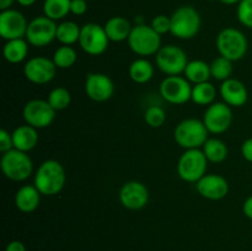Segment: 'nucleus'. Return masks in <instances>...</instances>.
<instances>
[{
  "instance_id": "f257e3e1",
  "label": "nucleus",
  "mask_w": 252,
  "mask_h": 251,
  "mask_svg": "<svg viewBox=\"0 0 252 251\" xmlns=\"http://www.w3.org/2000/svg\"><path fill=\"white\" fill-rule=\"evenodd\" d=\"M66 182L63 165L54 159L42 162L33 177V185L42 196H56L64 188Z\"/></svg>"
},
{
  "instance_id": "f03ea898",
  "label": "nucleus",
  "mask_w": 252,
  "mask_h": 251,
  "mask_svg": "<svg viewBox=\"0 0 252 251\" xmlns=\"http://www.w3.org/2000/svg\"><path fill=\"white\" fill-rule=\"evenodd\" d=\"M208 129L203 121L197 118H186L176 126L174 130L175 142L187 149H201L208 139Z\"/></svg>"
},
{
  "instance_id": "7ed1b4c3",
  "label": "nucleus",
  "mask_w": 252,
  "mask_h": 251,
  "mask_svg": "<svg viewBox=\"0 0 252 251\" xmlns=\"http://www.w3.org/2000/svg\"><path fill=\"white\" fill-rule=\"evenodd\" d=\"M128 46L139 57L155 56L161 48V36L150 25H135L128 37Z\"/></svg>"
},
{
  "instance_id": "20e7f679",
  "label": "nucleus",
  "mask_w": 252,
  "mask_h": 251,
  "mask_svg": "<svg viewBox=\"0 0 252 251\" xmlns=\"http://www.w3.org/2000/svg\"><path fill=\"white\" fill-rule=\"evenodd\" d=\"M0 167L6 179L15 182H21L29 179L33 171V162L27 153L11 149L2 153Z\"/></svg>"
},
{
  "instance_id": "39448f33",
  "label": "nucleus",
  "mask_w": 252,
  "mask_h": 251,
  "mask_svg": "<svg viewBox=\"0 0 252 251\" xmlns=\"http://www.w3.org/2000/svg\"><path fill=\"white\" fill-rule=\"evenodd\" d=\"M217 49L219 54L231 62L243 59L249 49V42L245 34L238 29L226 27L217 36Z\"/></svg>"
},
{
  "instance_id": "423d86ee",
  "label": "nucleus",
  "mask_w": 252,
  "mask_h": 251,
  "mask_svg": "<svg viewBox=\"0 0 252 251\" xmlns=\"http://www.w3.org/2000/svg\"><path fill=\"white\" fill-rule=\"evenodd\" d=\"M171 31L170 33L179 39H191L197 36L202 26L199 12L192 6H181L170 16Z\"/></svg>"
},
{
  "instance_id": "0eeeda50",
  "label": "nucleus",
  "mask_w": 252,
  "mask_h": 251,
  "mask_svg": "<svg viewBox=\"0 0 252 251\" xmlns=\"http://www.w3.org/2000/svg\"><path fill=\"white\" fill-rule=\"evenodd\" d=\"M208 160L202 149H187L177 161V174L184 181L196 184L207 174Z\"/></svg>"
},
{
  "instance_id": "6e6552de",
  "label": "nucleus",
  "mask_w": 252,
  "mask_h": 251,
  "mask_svg": "<svg viewBox=\"0 0 252 251\" xmlns=\"http://www.w3.org/2000/svg\"><path fill=\"white\" fill-rule=\"evenodd\" d=\"M189 62L186 52L175 44L162 46L155 54V63L158 68L167 76L180 75L184 73Z\"/></svg>"
},
{
  "instance_id": "1a4fd4ad",
  "label": "nucleus",
  "mask_w": 252,
  "mask_h": 251,
  "mask_svg": "<svg viewBox=\"0 0 252 251\" xmlns=\"http://www.w3.org/2000/svg\"><path fill=\"white\" fill-rule=\"evenodd\" d=\"M110 38L105 31V27L95 22H89L81 26L79 44L81 49L89 56H101L105 53L110 44Z\"/></svg>"
},
{
  "instance_id": "9d476101",
  "label": "nucleus",
  "mask_w": 252,
  "mask_h": 251,
  "mask_svg": "<svg viewBox=\"0 0 252 251\" xmlns=\"http://www.w3.org/2000/svg\"><path fill=\"white\" fill-rule=\"evenodd\" d=\"M57 27L56 21L47 16H37L29 22L26 31V41L31 46L41 48L51 44L54 39H57Z\"/></svg>"
},
{
  "instance_id": "9b49d317",
  "label": "nucleus",
  "mask_w": 252,
  "mask_h": 251,
  "mask_svg": "<svg viewBox=\"0 0 252 251\" xmlns=\"http://www.w3.org/2000/svg\"><path fill=\"white\" fill-rule=\"evenodd\" d=\"M160 95L171 105H184L191 100L192 85L185 76H166L160 83Z\"/></svg>"
},
{
  "instance_id": "f8f14e48",
  "label": "nucleus",
  "mask_w": 252,
  "mask_h": 251,
  "mask_svg": "<svg viewBox=\"0 0 252 251\" xmlns=\"http://www.w3.org/2000/svg\"><path fill=\"white\" fill-rule=\"evenodd\" d=\"M57 111L49 105L47 100L33 98L30 100L22 110V116L26 125L32 126L36 129L47 128L53 123Z\"/></svg>"
},
{
  "instance_id": "ddd939ff",
  "label": "nucleus",
  "mask_w": 252,
  "mask_h": 251,
  "mask_svg": "<svg viewBox=\"0 0 252 251\" xmlns=\"http://www.w3.org/2000/svg\"><path fill=\"white\" fill-rule=\"evenodd\" d=\"M202 121L209 133L221 134L230 128L233 122V111L225 102H214L207 107Z\"/></svg>"
},
{
  "instance_id": "4468645a",
  "label": "nucleus",
  "mask_w": 252,
  "mask_h": 251,
  "mask_svg": "<svg viewBox=\"0 0 252 251\" xmlns=\"http://www.w3.org/2000/svg\"><path fill=\"white\" fill-rule=\"evenodd\" d=\"M57 66L52 59L47 57H32L26 62L24 66V75L30 83L37 85H44L54 79Z\"/></svg>"
},
{
  "instance_id": "2eb2a0df",
  "label": "nucleus",
  "mask_w": 252,
  "mask_h": 251,
  "mask_svg": "<svg viewBox=\"0 0 252 251\" xmlns=\"http://www.w3.org/2000/svg\"><path fill=\"white\" fill-rule=\"evenodd\" d=\"M29 22L20 11L14 9L0 12V36L6 41L26 37Z\"/></svg>"
},
{
  "instance_id": "dca6fc26",
  "label": "nucleus",
  "mask_w": 252,
  "mask_h": 251,
  "mask_svg": "<svg viewBox=\"0 0 252 251\" xmlns=\"http://www.w3.org/2000/svg\"><path fill=\"white\" fill-rule=\"evenodd\" d=\"M85 94L95 102H105L113 96L115 84L112 79L102 73H90L85 79Z\"/></svg>"
},
{
  "instance_id": "f3484780",
  "label": "nucleus",
  "mask_w": 252,
  "mask_h": 251,
  "mask_svg": "<svg viewBox=\"0 0 252 251\" xmlns=\"http://www.w3.org/2000/svg\"><path fill=\"white\" fill-rule=\"evenodd\" d=\"M118 198L125 208L129 211H139L149 202V191L143 182L128 181L121 187Z\"/></svg>"
},
{
  "instance_id": "a211bd4d",
  "label": "nucleus",
  "mask_w": 252,
  "mask_h": 251,
  "mask_svg": "<svg viewBox=\"0 0 252 251\" xmlns=\"http://www.w3.org/2000/svg\"><path fill=\"white\" fill-rule=\"evenodd\" d=\"M196 189L203 198L209 201H220L229 193V182L221 175L206 174L198 182Z\"/></svg>"
},
{
  "instance_id": "6ab92c4d",
  "label": "nucleus",
  "mask_w": 252,
  "mask_h": 251,
  "mask_svg": "<svg viewBox=\"0 0 252 251\" xmlns=\"http://www.w3.org/2000/svg\"><path fill=\"white\" fill-rule=\"evenodd\" d=\"M223 102L230 107H241L248 102L249 93L245 84L235 78H230L223 81L219 89Z\"/></svg>"
},
{
  "instance_id": "aec40b11",
  "label": "nucleus",
  "mask_w": 252,
  "mask_h": 251,
  "mask_svg": "<svg viewBox=\"0 0 252 251\" xmlns=\"http://www.w3.org/2000/svg\"><path fill=\"white\" fill-rule=\"evenodd\" d=\"M41 196V192L34 185H25L16 191L15 206L22 213H32L38 208Z\"/></svg>"
},
{
  "instance_id": "412c9836",
  "label": "nucleus",
  "mask_w": 252,
  "mask_h": 251,
  "mask_svg": "<svg viewBox=\"0 0 252 251\" xmlns=\"http://www.w3.org/2000/svg\"><path fill=\"white\" fill-rule=\"evenodd\" d=\"M12 134V143L14 148L21 152H30L34 149L38 143V132L34 127L29 125L19 126L14 129Z\"/></svg>"
},
{
  "instance_id": "4be33fe9",
  "label": "nucleus",
  "mask_w": 252,
  "mask_h": 251,
  "mask_svg": "<svg viewBox=\"0 0 252 251\" xmlns=\"http://www.w3.org/2000/svg\"><path fill=\"white\" fill-rule=\"evenodd\" d=\"M105 31L112 42H123L128 39L132 32V25L126 17L113 16L105 24Z\"/></svg>"
},
{
  "instance_id": "5701e85b",
  "label": "nucleus",
  "mask_w": 252,
  "mask_h": 251,
  "mask_svg": "<svg viewBox=\"0 0 252 251\" xmlns=\"http://www.w3.org/2000/svg\"><path fill=\"white\" fill-rule=\"evenodd\" d=\"M184 74L185 78L191 84H194V85L196 84L206 83V81H209V79L212 78L211 64H208L204 61H201V59L189 61Z\"/></svg>"
},
{
  "instance_id": "b1692460",
  "label": "nucleus",
  "mask_w": 252,
  "mask_h": 251,
  "mask_svg": "<svg viewBox=\"0 0 252 251\" xmlns=\"http://www.w3.org/2000/svg\"><path fill=\"white\" fill-rule=\"evenodd\" d=\"M5 61L11 64H19L26 59L29 54V42L24 38L6 41L2 48Z\"/></svg>"
},
{
  "instance_id": "393cba45",
  "label": "nucleus",
  "mask_w": 252,
  "mask_h": 251,
  "mask_svg": "<svg viewBox=\"0 0 252 251\" xmlns=\"http://www.w3.org/2000/svg\"><path fill=\"white\" fill-rule=\"evenodd\" d=\"M129 78L137 84H147L154 76V66L148 59L138 58L128 68Z\"/></svg>"
},
{
  "instance_id": "a878e982",
  "label": "nucleus",
  "mask_w": 252,
  "mask_h": 251,
  "mask_svg": "<svg viewBox=\"0 0 252 251\" xmlns=\"http://www.w3.org/2000/svg\"><path fill=\"white\" fill-rule=\"evenodd\" d=\"M202 152L206 155L208 162L219 164L228 157L229 150L225 143L219 138H208L202 147Z\"/></svg>"
},
{
  "instance_id": "bb28decb",
  "label": "nucleus",
  "mask_w": 252,
  "mask_h": 251,
  "mask_svg": "<svg viewBox=\"0 0 252 251\" xmlns=\"http://www.w3.org/2000/svg\"><path fill=\"white\" fill-rule=\"evenodd\" d=\"M217 96V89L209 81L196 84L192 86L191 101L198 106H209L214 103Z\"/></svg>"
},
{
  "instance_id": "cd10ccee",
  "label": "nucleus",
  "mask_w": 252,
  "mask_h": 251,
  "mask_svg": "<svg viewBox=\"0 0 252 251\" xmlns=\"http://www.w3.org/2000/svg\"><path fill=\"white\" fill-rule=\"evenodd\" d=\"M81 27L74 21H63L57 27V41L63 46H73L79 42Z\"/></svg>"
},
{
  "instance_id": "c85d7f7f",
  "label": "nucleus",
  "mask_w": 252,
  "mask_h": 251,
  "mask_svg": "<svg viewBox=\"0 0 252 251\" xmlns=\"http://www.w3.org/2000/svg\"><path fill=\"white\" fill-rule=\"evenodd\" d=\"M70 4L71 0H44V16L49 17L53 21L63 20L70 12Z\"/></svg>"
},
{
  "instance_id": "c756f323",
  "label": "nucleus",
  "mask_w": 252,
  "mask_h": 251,
  "mask_svg": "<svg viewBox=\"0 0 252 251\" xmlns=\"http://www.w3.org/2000/svg\"><path fill=\"white\" fill-rule=\"evenodd\" d=\"M78 54L76 51L71 46H63L62 44L59 48L56 49L52 61L54 62L58 69H69L76 63Z\"/></svg>"
},
{
  "instance_id": "7c9ffc66",
  "label": "nucleus",
  "mask_w": 252,
  "mask_h": 251,
  "mask_svg": "<svg viewBox=\"0 0 252 251\" xmlns=\"http://www.w3.org/2000/svg\"><path fill=\"white\" fill-rule=\"evenodd\" d=\"M211 74L212 78L221 83L228 80L233 74V62L221 56L218 57L211 63Z\"/></svg>"
},
{
  "instance_id": "2f4dec72",
  "label": "nucleus",
  "mask_w": 252,
  "mask_h": 251,
  "mask_svg": "<svg viewBox=\"0 0 252 251\" xmlns=\"http://www.w3.org/2000/svg\"><path fill=\"white\" fill-rule=\"evenodd\" d=\"M47 101L56 111H63L68 108L69 105H70L71 94L68 89L63 88V86H58V88H54L48 94Z\"/></svg>"
},
{
  "instance_id": "473e14b6",
  "label": "nucleus",
  "mask_w": 252,
  "mask_h": 251,
  "mask_svg": "<svg viewBox=\"0 0 252 251\" xmlns=\"http://www.w3.org/2000/svg\"><path fill=\"white\" fill-rule=\"evenodd\" d=\"M144 121L152 128H159L166 121V112L160 106H150L145 110Z\"/></svg>"
},
{
  "instance_id": "72a5a7b5",
  "label": "nucleus",
  "mask_w": 252,
  "mask_h": 251,
  "mask_svg": "<svg viewBox=\"0 0 252 251\" xmlns=\"http://www.w3.org/2000/svg\"><path fill=\"white\" fill-rule=\"evenodd\" d=\"M236 16L243 26L252 30V0H241L239 2Z\"/></svg>"
},
{
  "instance_id": "f704fd0d",
  "label": "nucleus",
  "mask_w": 252,
  "mask_h": 251,
  "mask_svg": "<svg viewBox=\"0 0 252 251\" xmlns=\"http://www.w3.org/2000/svg\"><path fill=\"white\" fill-rule=\"evenodd\" d=\"M150 26L154 29V31H157L161 36V34H165L171 31V19L166 16V15H157L152 20Z\"/></svg>"
},
{
  "instance_id": "c9c22d12",
  "label": "nucleus",
  "mask_w": 252,
  "mask_h": 251,
  "mask_svg": "<svg viewBox=\"0 0 252 251\" xmlns=\"http://www.w3.org/2000/svg\"><path fill=\"white\" fill-rule=\"evenodd\" d=\"M11 149H14L12 134L7 132L6 129H1L0 130V152L6 153Z\"/></svg>"
},
{
  "instance_id": "e433bc0d",
  "label": "nucleus",
  "mask_w": 252,
  "mask_h": 251,
  "mask_svg": "<svg viewBox=\"0 0 252 251\" xmlns=\"http://www.w3.org/2000/svg\"><path fill=\"white\" fill-rule=\"evenodd\" d=\"M88 11V2L86 0H71L70 12L75 16H83Z\"/></svg>"
},
{
  "instance_id": "4c0bfd02",
  "label": "nucleus",
  "mask_w": 252,
  "mask_h": 251,
  "mask_svg": "<svg viewBox=\"0 0 252 251\" xmlns=\"http://www.w3.org/2000/svg\"><path fill=\"white\" fill-rule=\"evenodd\" d=\"M241 155L246 161L252 162V138H249L241 145Z\"/></svg>"
},
{
  "instance_id": "58836bf2",
  "label": "nucleus",
  "mask_w": 252,
  "mask_h": 251,
  "mask_svg": "<svg viewBox=\"0 0 252 251\" xmlns=\"http://www.w3.org/2000/svg\"><path fill=\"white\" fill-rule=\"evenodd\" d=\"M5 251H26V248H25V245L21 241L12 240L7 244Z\"/></svg>"
},
{
  "instance_id": "ea45409f",
  "label": "nucleus",
  "mask_w": 252,
  "mask_h": 251,
  "mask_svg": "<svg viewBox=\"0 0 252 251\" xmlns=\"http://www.w3.org/2000/svg\"><path fill=\"white\" fill-rule=\"evenodd\" d=\"M243 212L249 219H251L252 220V196L248 197V198L245 199V202H244Z\"/></svg>"
},
{
  "instance_id": "a19ab883",
  "label": "nucleus",
  "mask_w": 252,
  "mask_h": 251,
  "mask_svg": "<svg viewBox=\"0 0 252 251\" xmlns=\"http://www.w3.org/2000/svg\"><path fill=\"white\" fill-rule=\"evenodd\" d=\"M14 1H16V0H0V9L2 10H7L11 7V5L14 4Z\"/></svg>"
},
{
  "instance_id": "79ce46f5",
  "label": "nucleus",
  "mask_w": 252,
  "mask_h": 251,
  "mask_svg": "<svg viewBox=\"0 0 252 251\" xmlns=\"http://www.w3.org/2000/svg\"><path fill=\"white\" fill-rule=\"evenodd\" d=\"M16 1L19 2L21 6L27 7V6H32V5H33L37 0H16Z\"/></svg>"
},
{
  "instance_id": "37998d69",
  "label": "nucleus",
  "mask_w": 252,
  "mask_h": 251,
  "mask_svg": "<svg viewBox=\"0 0 252 251\" xmlns=\"http://www.w3.org/2000/svg\"><path fill=\"white\" fill-rule=\"evenodd\" d=\"M219 1L223 2V4L225 5H235V4H239L241 0H219Z\"/></svg>"
}]
</instances>
